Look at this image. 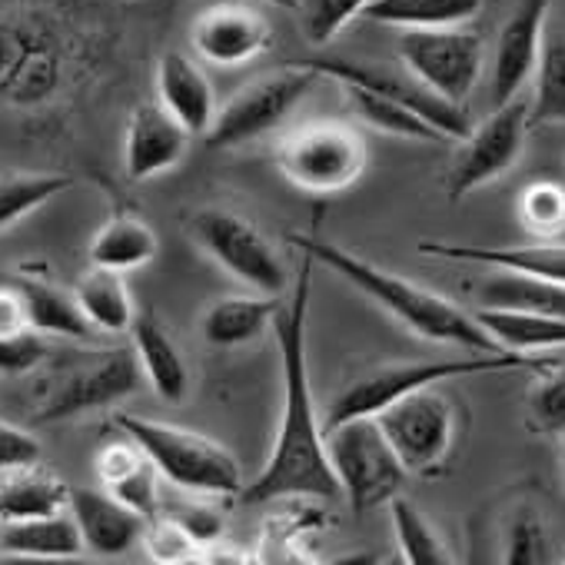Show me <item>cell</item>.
Segmentation results:
<instances>
[{
    "instance_id": "836d02e7",
    "label": "cell",
    "mask_w": 565,
    "mask_h": 565,
    "mask_svg": "<svg viewBox=\"0 0 565 565\" xmlns=\"http://www.w3.org/2000/svg\"><path fill=\"white\" fill-rule=\"evenodd\" d=\"M393 512V529H396V542L399 552L409 565H449V545L439 539V532L433 529V522L409 502V499H393L390 502Z\"/></svg>"
},
{
    "instance_id": "ac0fdd59",
    "label": "cell",
    "mask_w": 565,
    "mask_h": 565,
    "mask_svg": "<svg viewBox=\"0 0 565 565\" xmlns=\"http://www.w3.org/2000/svg\"><path fill=\"white\" fill-rule=\"evenodd\" d=\"M71 515L84 535V545L97 555H124L140 539L150 519L120 502L107 489H71Z\"/></svg>"
},
{
    "instance_id": "60d3db41",
    "label": "cell",
    "mask_w": 565,
    "mask_h": 565,
    "mask_svg": "<svg viewBox=\"0 0 565 565\" xmlns=\"http://www.w3.org/2000/svg\"><path fill=\"white\" fill-rule=\"evenodd\" d=\"M47 360L44 333L24 330L14 337H0V376H24Z\"/></svg>"
},
{
    "instance_id": "6da1fadb",
    "label": "cell",
    "mask_w": 565,
    "mask_h": 565,
    "mask_svg": "<svg viewBox=\"0 0 565 565\" xmlns=\"http://www.w3.org/2000/svg\"><path fill=\"white\" fill-rule=\"evenodd\" d=\"M317 259L303 253L300 276L294 279L290 300L279 303L273 317V337L279 350L282 376V413L273 439L266 469L239 492L246 505L279 502V499H337L340 482L327 452V429L313 406L310 366H307V317Z\"/></svg>"
},
{
    "instance_id": "4dcf8cb0",
    "label": "cell",
    "mask_w": 565,
    "mask_h": 565,
    "mask_svg": "<svg viewBox=\"0 0 565 565\" xmlns=\"http://www.w3.org/2000/svg\"><path fill=\"white\" fill-rule=\"evenodd\" d=\"M565 124V28L545 31L542 54L532 74L529 127Z\"/></svg>"
},
{
    "instance_id": "3957f363",
    "label": "cell",
    "mask_w": 565,
    "mask_h": 565,
    "mask_svg": "<svg viewBox=\"0 0 565 565\" xmlns=\"http://www.w3.org/2000/svg\"><path fill=\"white\" fill-rule=\"evenodd\" d=\"M67 81L71 51L57 24L34 11H0V104H51Z\"/></svg>"
},
{
    "instance_id": "8fae6325",
    "label": "cell",
    "mask_w": 565,
    "mask_h": 565,
    "mask_svg": "<svg viewBox=\"0 0 565 565\" xmlns=\"http://www.w3.org/2000/svg\"><path fill=\"white\" fill-rule=\"evenodd\" d=\"M376 419L409 476H436L443 469L456 439V409L436 386L406 393Z\"/></svg>"
},
{
    "instance_id": "1f68e13d",
    "label": "cell",
    "mask_w": 565,
    "mask_h": 565,
    "mask_svg": "<svg viewBox=\"0 0 565 565\" xmlns=\"http://www.w3.org/2000/svg\"><path fill=\"white\" fill-rule=\"evenodd\" d=\"M356 117L383 134H393V137H403V140H419V143H443L446 137L426 120L419 117L416 110H409L406 104L399 100H390L376 90H366V87H356V84H343Z\"/></svg>"
},
{
    "instance_id": "7bdbcfd3",
    "label": "cell",
    "mask_w": 565,
    "mask_h": 565,
    "mask_svg": "<svg viewBox=\"0 0 565 565\" xmlns=\"http://www.w3.org/2000/svg\"><path fill=\"white\" fill-rule=\"evenodd\" d=\"M173 519L190 532V539L196 545H213L223 535V519L210 505H183V509L173 512Z\"/></svg>"
},
{
    "instance_id": "8d00e7d4",
    "label": "cell",
    "mask_w": 565,
    "mask_h": 565,
    "mask_svg": "<svg viewBox=\"0 0 565 565\" xmlns=\"http://www.w3.org/2000/svg\"><path fill=\"white\" fill-rule=\"evenodd\" d=\"M502 558L509 565H542L548 562V532L535 505H515L505 525Z\"/></svg>"
},
{
    "instance_id": "f546056e",
    "label": "cell",
    "mask_w": 565,
    "mask_h": 565,
    "mask_svg": "<svg viewBox=\"0 0 565 565\" xmlns=\"http://www.w3.org/2000/svg\"><path fill=\"white\" fill-rule=\"evenodd\" d=\"M157 246H160L157 233L143 220H137L130 213H117L97 230V236L90 243V263L127 273V269L150 263L157 256Z\"/></svg>"
},
{
    "instance_id": "484cf974",
    "label": "cell",
    "mask_w": 565,
    "mask_h": 565,
    "mask_svg": "<svg viewBox=\"0 0 565 565\" xmlns=\"http://www.w3.org/2000/svg\"><path fill=\"white\" fill-rule=\"evenodd\" d=\"M71 505V486L41 466H24L0 479V522H21Z\"/></svg>"
},
{
    "instance_id": "b9f144b4",
    "label": "cell",
    "mask_w": 565,
    "mask_h": 565,
    "mask_svg": "<svg viewBox=\"0 0 565 565\" xmlns=\"http://www.w3.org/2000/svg\"><path fill=\"white\" fill-rule=\"evenodd\" d=\"M41 462V443L34 433L0 423V472H14L24 466H38Z\"/></svg>"
},
{
    "instance_id": "d4e9b609",
    "label": "cell",
    "mask_w": 565,
    "mask_h": 565,
    "mask_svg": "<svg viewBox=\"0 0 565 565\" xmlns=\"http://www.w3.org/2000/svg\"><path fill=\"white\" fill-rule=\"evenodd\" d=\"M476 297H479V307H492V310L565 317V282H552V279L515 273V269H499L486 276L476 287Z\"/></svg>"
},
{
    "instance_id": "277c9868",
    "label": "cell",
    "mask_w": 565,
    "mask_h": 565,
    "mask_svg": "<svg viewBox=\"0 0 565 565\" xmlns=\"http://www.w3.org/2000/svg\"><path fill=\"white\" fill-rule=\"evenodd\" d=\"M552 360L525 356V353H472L466 360H433V363H390L380 366L360 380H353L330 406V416L323 429H333L356 416H380L390 403L403 399L406 393H416L423 386H439L462 376H486V373H505V370H545Z\"/></svg>"
},
{
    "instance_id": "5b68a950",
    "label": "cell",
    "mask_w": 565,
    "mask_h": 565,
    "mask_svg": "<svg viewBox=\"0 0 565 565\" xmlns=\"http://www.w3.org/2000/svg\"><path fill=\"white\" fill-rule=\"evenodd\" d=\"M114 423L124 436H130L150 456L160 476L170 479L173 486L186 492H200V495H239L243 492L239 462L220 443L200 433L180 429V426H167V423H153V419H140L127 413L114 416Z\"/></svg>"
},
{
    "instance_id": "d590c367",
    "label": "cell",
    "mask_w": 565,
    "mask_h": 565,
    "mask_svg": "<svg viewBox=\"0 0 565 565\" xmlns=\"http://www.w3.org/2000/svg\"><path fill=\"white\" fill-rule=\"evenodd\" d=\"M519 220L529 233L555 239L565 233V186L552 180H535L519 193Z\"/></svg>"
},
{
    "instance_id": "cb8c5ba5",
    "label": "cell",
    "mask_w": 565,
    "mask_h": 565,
    "mask_svg": "<svg viewBox=\"0 0 565 565\" xmlns=\"http://www.w3.org/2000/svg\"><path fill=\"white\" fill-rule=\"evenodd\" d=\"M18 294L24 297L31 330L44 337H64V340H94V323L81 310L74 294H64L54 282L41 276H21L14 279Z\"/></svg>"
},
{
    "instance_id": "ba28073f",
    "label": "cell",
    "mask_w": 565,
    "mask_h": 565,
    "mask_svg": "<svg viewBox=\"0 0 565 565\" xmlns=\"http://www.w3.org/2000/svg\"><path fill=\"white\" fill-rule=\"evenodd\" d=\"M317 81H320V74L313 67H307L303 61L256 77L253 84L236 90L223 110H216L213 127L203 134L206 143L213 150H226V147L259 140L263 134L279 127L300 107V100L310 94V87Z\"/></svg>"
},
{
    "instance_id": "74e56055",
    "label": "cell",
    "mask_w": 565,
    "mask_h": 565,
    "mask_svg": "<svg viewBox=\"0 0 565 565\" xmlns=\"http://www.w3.org/2000/svg\"><path fill=\"white\" fill-rule=\"evenodd\" d=\"M370 8V0H300V18L310 44H330L353 18Z\"/></svg>"
},
{
    "instance_id": "e575fe53",
    "label": "cell",
    "mask_w": 565,
    "mask_h": 565,
    "mask_svg": "<svg viewBox=\"0 0 565 565\" xmlns=\"http://www.w3.org/2000/svg\"><path fill=\"white\" fill-rule=\"evenodd\" d=\"M525 429L532 436H565V363H548L535 373L525 396Z\"/></svg>"
},
{
    "instance_id": "44dd1931",
    "label": "cell",
    "mask_w": 565,
    "mask_h": 565,
    "mask_svg": "<svg viewBox=\"0 0 565 565\" xmlns=\"http://www.w3.org/2000/svg\"><path fill=\"white\" fill-rule=\"evenodd\" d=\"M130 333H134V353H137L143 376L153 386V393L163 403L180 406L190 393V370H186L183 353L177 350V343L163 330V323L153 313H140L134 320Z\"/></svg>"
},
{
    "instance_id": "8992f818",
    "label": "cell",
    "mask_w": 565,
    "mask_h": 565,
    "mask_svg": "<svg viewBox=\"0 0 565 565\" xmlns=\"http://www.w3.org/2000/svg\"><path fill=\"white\" fill-rule=\"evenodd\" d=\"M327 452L340 495H347L360 515L393 502L409 476L376 416H356L327 429Z\"/></svg>"
},
{
    "instance_id": "4fadbf2b",
    "label": "cell",
    "mask_w": 565,
    "mask_h": 565,
    "mask_svg": "<svg viewBox=\"0 0 565 565\" xmlns=\"http://www.w3.org/2000/svg\"><path fill=\"white\" fill-rule=\"evenodd\" d=\"M399 64L439 97L466 107L482 77V38L462 28L403 31Z\"/></svg>"
},
{
    "instance_id": "ee69618b",
    "label": "cell",
    "mask_w": 565,
    "mask_h": 565,
    "mask_svg": "<svg viewBox=\"0 0 565 565\" xmlns=\"http://www.w3.org/2000/svg\"><path fill=\"white\" fill-rule=\"evenodd\" d=\"M31 330V320H28V307H24V297L18 294V287H0V337H14V333H24Z\"/></svg>"
},
{
    "instance_id": "d6986e66",
    "label": "cell",
    "mask_w": 565,
    "mask_h": 565,
    "mask_svg": "<svg viewBox=\"0 0 565 565\" xmlns=\"http://www.w3.org/2000/svg\"><path fill=\"white\" fill-rule=\"evenodd\" d=\"M157 97L193 137H203L213 127V117H216L213 84L203 74V67L193 64L186 54L170 51V54L160 57V64H157Z\"/></svg>"
},
{
    "instance_id": "2e32d148",
    "label": "cell",
    "mask_w": 565,
    "mask_h": 565,
    "mask_svg": "<svg viewBox=\"0 0 565 565\" xmlns=\"http://www.w3.org/2000/svg\"><path fill=\"white\" fill-rule=\"evenodd\" d=\"M190 130L163 107V104H143L130 114L127 124V143H124V167L127 177L143 183L157 173L173 170L186 147H190Z\"/></svg>"
},
{
    "instance_id": "603a6c76",
    "label": "cell",
    "mask_w": 565,
    "mask_h": 565,
    "mask_svg": "<svg viewBox=\"0 0 565 565\" xmlns=\"http://www.w3.org/2000/svg\"><path fill=\"white\" fill-rule=\"evenodd\" d=\"M472 317L505 353L535 356V353H548V350H565V317L525 313V310H492V307H479Z\"/></svg>"
},
{
    "instance_id": "9c48e42d",
    "label": "cell",
    "mask_w": 565,
    "mask_h": 565,
    "mask_svg": "<svg viewBox=\"0 0 565 565\" xmlns=\"http://www.w3.org/2000/svg\"><path fill=\"white\" fill-rule=\"evenodd\" d=\"M190 233L230 276H236L256 294L282 297L294 287L287 266H282L269 239L246 216L210 206L190 220Z\"/></svg>"
},
{
    "instance_id": "7402d4cb",
    "label": "cell",
    "mask_w": 565,
    "mask_h": 565,
    "mask_svg": "<svg viewBox=\"0 0 565 565\" xmlns=\"http://www.w3.org/2000/svg\"><path fill=\"white\" fill-rule=\"evenodd\" d=\"M87 545L71 509L21 522H0V552L14 558H74Z\"/></svg>"
},
{
    "instance_id": "ffe728a7",
    "label": "cell",
    "mask_w": 565,
    "mask_h": 565,
    "mask_svg": "<svg viewBox=\"0 0 565 565\" xmlns=\"http://www.w3.org/2000/svg\"><path fill=\"white\" fill-rule=\"evenodd\" d=\"M419 253L439 259H469L486 263L495 269H515L529 276H542L552 282H565V243L542 239V243H519V246H482V243H419Z\"/></svg>"
},
{
    "instance_id": "7c38bea8",
    "label": "cell",
    "mask_w": 565,
    "mask_h": 565,
    "mask_svg": "<svg viewBox=\"0 0 565 565\" xmlns=\"http://www.w3.org/2000/svg\"><path fill=\"white\" fill-rule=\"evenodd\" d=\"M143 366L137 353L130 350H104L87 353L61 370V376L51 383V393L44 406L38 409V423H57L71 419L87 409L110 406L117 399H127L140 390Z\"/></svg>"
},
{
    "instance_id": "7a4b0ae2",
    "label": "cell",
    "mask_w": 565,
    "mask_h": 565,
    "mask_svg": "<svg viewBox=\"0 0 565 565\" xmlns=\"http://www.w3.org/2000/svg\"><path fill=\"white\" fill-rule=\"evenodd\" d=\"M294 246L300 253H310L320 266L340 273L347 282L360 294H366L373 303H380L390 317H396L406 330H413L423 340L433 343H449V347H462L469 353H505L499 350V343L479 327V320L472 313H466L462 307H456L452 300L419 287V282L396 276L390 269H380L376 263L317 236V233H297Z\"/></svg>"
},
{
    "instance_id": "ab89813d",
    "label": "cell",
    "mask_w": 565,
    "mask_h": 565,
    "mask_svg": "<svg viewBox=\"0 0 565 565\" xmlns=\"http://www.w3.org/2000/svg\"><path fill=\"white\" fill-rule=\"evenodd\" d=\"M157 476L160 469L150 462V456L124 479H117L114 486H107V492H114L120 502H127L130 509H137L143 519H153L160 509V492H157Z\"/></svg>"
},
{
    "instance_id": "4316f807",
    "label": "cell",
    "mask_w": 565,
    "mask_h": 565,
    "mask_svg": "<svg viewBox=\"0 0 565 565\" xmlns=\"http://www.w3.org/2000/svg\"><path fill=\"white\" fill-rule=\"evenodd\" d=\"M279 297H223L203 313V340L216 350H233L256 340L276 317Z\"/></svg>"
},
{
    "instance_id": "d6a6232c",
    "label": "cell",
    "mask_w": 565,
    "mask_h": 565,
    "mask_svg": "<svg viewBox=\"0 0 565 565\" xmlns=\"http://www.w3.org/2000/svg\"><path fill=\"white\" fill-rule=\"evenodd\" d=\"M71 183L74 180L64 173H4L0 177V230L41 210L44 203L71 190Z\"/></svg>"
},
{
    "instance_id": "e0dca14e",
    "label": "cell",
    "mask_w": 565,
    "mask_h": 565,
    "mask_svg": "<svg viewBox=\"0 0 565 565\" xmlns=\"http://www.w3.org/2000/svg\"><path fill=\"white\" fill-rule=\"evenodd\" d=\"M273 41V31L266 18H259L249 8H210L193 24V47L203 61L216 67H239L253 57H259Z\"/></svg>"
},
{
    "instance_id": "30bf717a",
    "label": "cell",
    "mask_w": 565,
    "mask_h": 565,
    "mask_svg": "<svg viewBox=\"0 0 565 565\" xmlns=\"http://www.w3.org/2000/svg\"><path fill=\"white\" fill-rule=\"evenodd\" d=\"M529 130V100L515 97L509 104H499L479 127L469 130V137L459 140L462 147L446 173L449 200H462L509 173L522 157Z\"/></svg>"
},
{
    "instance_id": "5bb4252c",
    "label": "cell",
    "mask_w": 565,
    "mask_h": 565,
    "mask_svg": "<svg viewBox=\"0 0 565 565\" xmlns=\"http://www.w3.org/2000/svg\"><path fill=\"white\" fill-rule=\"evenodd\" d=\"M303 64L313 67L320 77H333L340 84H356V87H366V90H376V94H383L390 100L406 104L409 110L426 117L446 140H462L472 130L469 110L462 104H452V100L439 97L436 90H429L406 67L360 64V61H340V57H313V61H303Z\"/></svg>"
},
{
    "instance_id": "f6af8a7d",
    "label": "cell",
    "mask_w": 565,
    "mask_h": 565,
    "mask_svg": "<svg viewBox=\"0 0 565 565\" xmlns=\"http://www.w3.org/2000/svg\"><path fill=\"white\" fill-rule=\"evenodd\" d=\"M276 8H300V0H269Z\"/></svg>"
},
{
    "instance_id": "bcb514c9",
    "label": "cell",
    "mask_w": 565,
    "mask_h": 565,
    "mask_svg": "<svg viewBox=\"0 0 565 565\" xmlns=\"http://www.w3.org/2000/svg\"><path fill=\"white\" fill-rule=\"evenodd\" d=\"M558 452H562V469H565V436H562V446H558Z\"/></svg>"
},
{
    "instance_id": "9a60e30c",
    "label": "cell",
    "mask_w": 565,
    "mask_h": 565,
    "mask_svg": "<svg viewBox=\"0 0 565 565\" xmlns=\"http://www.w3.org/2000/svg\"><path fill=\"white\" fill-rule=\"evenodd\" d=\"M548 11L552 0H519L509 21L502 24L492 54V74H489V97L495 107L515 100L522 87L532 81L545 41Z\"/></svg>"
},
{
    "instance_id": "83f0119b",
    "label": "cell",
    "mask_w": 565,
    "mask_h": 565,
    "mask_svg": "<svg viewBox=\"0 0 565 565\" xmlns=\"http://www.w3.org/2000/svg\"><path fill=\"white\" fill-rule=\"evenodd\" d=\"M74 297L97 333H127L137 320L127 282L117 269L90 266L74 287Z\"/></svg>"
},
{
    "instance_id": "f35d334b",
    "label": "cell",
    "mask_w": 565,
    "mask_h": 565,
    "mask_svg": "<svg viewBox=\"0 0 565 565\" xmlns=\"http://www.w3.org/2000/svg\"><path fill=\"white\" fill-rule=\"evenodd\" d=\"M143 545H147L153 562H186L200 548L173 515H167V519L153 515L143 529Z\"/></svg>"
},
{
    "instance_id": "52a82bcc",
    "label": "cell",
    "mask_w": 565,
    "mask_h": 565,
    "mask_svg": "<svg viewBox=\"0 0 565 565\" xmlns=\"http://www.w3.org/2000/svg\"><path fill=\"white\" fill-rule=\"evenodd\" d=\"M366 140L356 127L320 120L294 130L276 150V163L294 186L310 193H340L366 170Z\"/></svg>"
},
{
    "instance_id": "f1b7e54d",
    "label": "cell",
    "mask_w": 565,
    "mask_h": 565,
    "mask_svg": "<svg viewBox=\"0 0 565 565\" xmlns=\"http://www.w3.org/2000/svg\"><path fill=\"white\" fill-rule=\"evenodd\" d=\"M479 11L482 0H370L363 18L403 31H433V28H462Z\"/></svg>"
}]
</instances>
